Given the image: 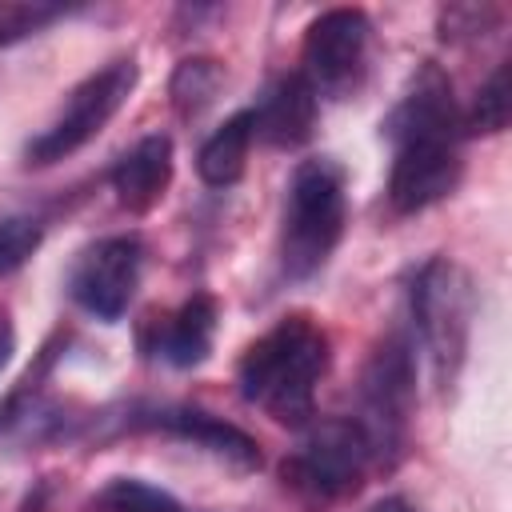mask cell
Returning a JSON list of instances; mask_svg holds the SVG:
<instances>
[{
  "label": "cell",
  "mask_w": 512,
  "mask_h": 512,
  "mask_svg": "<svg viewBox=\"0 0 512 512\" xmlns=\"http://www.w3.org/2000/svg\"><path fill=\"white\" fill-rule=\"evenodd\" d=\"M384 128L392 140V172H388L392 212L412 216L444 200L464 168L460 156L464 128L452 100V80L436 64H424Z\"/></svg>",
  "instance_id": "6da1fadb"
},
{
  "label": "cell",
  "mask_w": 512,
  "mask_h": 512,
  "mask_svg": "<svg viewBox=\"0 0 512 512\" xmlns=\"http://www.w3.org/2000/svg\"><path fill=\"white\" fill-rule=\"evenodd\" d=\"M328 372V336L312 316H284L264 336H256L240 364V396L264 408L280 424H308L316 404V384Z\"/></svg>",
  "instance_id": "7a4b0ae2"
},
{
  "label": "cell",
  "mask_w": 512,
  "mask_h": 512,
  "mask_svg": "<svg viewBox=\"0 0 512 512\" xmlns=\"http://www.w3.org/2000/svg\"><path fill=\"white\" fill-rule=\"evenodd\" d=\"M376 468L380 456L368 432L352 416H328L304 428L300 444L280 464V480L308 508H328L356 496Z\"/></svg>",
  "instance_id": "3957f363"
},
{
  "label": "cell",
  "mask_w": 512,
  "mask_h": 512,
  "mask_svg": "<svg viewBox=\"0 0 512 512\" xmlns=\"http://www.w3.org/2000/svg\"><path fill=\"white\" fill-rule=\"evenodd\" d=\"M344 176L332 160H304L288 184L284 224H280V264L292 280L312 276L328 264L344 236Z\"/></svg>",
  "instance_id": "277c9868"
},
{
  "label": "cell",
  "mask_w": 512,
  "mask_h": 512,
  "mask_svg": "<svg viewBox=\"0 0 512 512\" xmlns=\"http://www.w3.org/2000/svg\"><path fill=\"white\" fill-rule=\"evenodd\" d=\"M136 60L132 56H120L112 64H104L100 72L84 76L68 100L60 104V112L48 120V128H40L28 148H24V160L32 168H48V164H60L68 160L72 152H80L88 140H96L108 120L128 104L132 88H136Z\"/></svg>",
  "instance_id": "5b68a950"
},
{
  "label": "cell",
  "mask_w": 512,
  "mask_h": 512,
  "mask_svg": "<svg viewBox=\"0 0 512 512\" xmlns=\"http://www.w3.org/2000/svg\"><path fill=\"white\" fill-rule=\"evenodd\" d=\"M412 320L440 384H448L464 360L472 328V284L468 272L444 256L428 260L412 280Z\"/></svg>",
  "instance_id": "8992f818"
},
{
  "label": "cell",
  "mask_w": 512,
  "mask_h": 512,
  "mask_svg": "<svg viewBox=\"0 0 512 512\" xmlns=\"http://www.w3.org/2000/svg\"><path fill=\"white\" fill-rule=\"evenodd\" d=\"M412 396H416V368H412V344L404 336H384V344L372 352L364 380H360V412L352 416L376 456L380 468H388L404 444V424L412 412Z\"/></svg>",
  "instance_id": "52a82bcc"
},
{
  "label": "cell",
  "mask_w": 512,
  "mask_h": 512,
  "mask_svg": "<svg viewBox=\"0 0 512 512\" xmlns=\"http://www.w3.org/2000/svg\"><path fill=\"white\" fill-rule=\"evenodd\" d=\"M372 24L360 8H328L320 12L304 32V56L300 76L312 84L316 96H348L368 60Z\"/></svg>",
  "instance_id": "ba28073f"
},
{
  "label": "cell",
  "mask_w": 512,
  "mask_h": 512,
  "mask_svg": "<svg viewBox=\"0 0 512 512\" xmlns=\"http://www.w3.org/2000/svg\"><path fill=\"white\" fill-rule=\"evenodd\" d=\"M140 268H144V248L136 236H104L92 248L80 252L72 268V300L96 316V320H120L140 288Z\"/></svg>",
  "instance_id": "9c48e42d"
},
{
  "label": "cell",
  "mask_w": 512,
  "mask_h": 512,
  "mask_svg": "<svg viewBox=\"0 0 512 512\" xmlns=\"http://www.w3.org/2000/svg\"><path fill=\"white\" fill-rule=\"evenodd\" d=\"M316 92L300 72H288L280 80H272L260 96V104L252 108L256 120V136H264L276 148H300L312 128H316Z\"/></svg>",
  "instance_id": "30bf717a"
},
{
  "label": "cell",
  "mask_w": 512,
  "mask_h": 512,
  "mask_svg": "<svg viewBox=\"0 0 512 512\" xmlns=\"http://www.w3.org/2000/svg\"><path fill=\"white\" fill-rule=\"evenodd\" d=\"M172 184V140L152 132L136 140L112 168V192L128 212H152Z\"/></svg>",
  "instance_id": "8fae6325"
},
{
  "label": "cell",
  "mask_w": 512,
  "mask_h": 512,
  "mask_svg": "<svg viewBox=\"0 0 512 512\" xmlns=\"http://www.w3.org/2000/svg\"><path fill=\"white\" fill-rule=\"evenodd\" d=\"M156 428H164L168 436L188 440V444L212 452L216 460H224V464H232V468H240V472L260 468V448H256V440H252L244 428H236V424H228V420H220V416H212V412H204V408H168V412H160Z\"/></svg>",
  "instance_id": "7c38bea8"
},
{
  "label": "cell",
  "mask_w": 512,
  "mask_h": 512,
  "mask_svg": "<svg viewBox=\"0 0 512 512\" xmlns=\"http://www.w3.org/2000/svg\"><path fill=\"white\" fill-rule=\"evenodd\" d=\"M216 324H220V308L208 292H196L192 300H184L160 328V340H156V352L176 364V368H192L200 364L208 352H212V340H216Z\"/></svg>",
  "instance_id": "4fadbf2b"
},
{
  "label": "cell",
  "mask_w": 512,
  "mask_h": 512,
  "mask_svg": "<svg viewBox=\"0 0 512 512\" xmlns=\"http://www.w3.org/2000/svg\"><path fill=\"white\" fill-rule=\"evenodd\" d=\"M252 140H256V120H252V108L244 112H232L204 144H200V156H196V172L208 188H228L244 176V164H248V152H252Z\"/></svg>",
  "instance_id": "5bb4252c"
},
{
  "label": "cell",
  "mask_w": 512,
  "mask_h": 512,
  "mask_svg": "<svg viewBox=\"0 0 512 512\" xmlns=\"http://www.w3.org/2000/svg\"><path fill=\"white\" fill-rule=\"evenodd\" d=\"M508 72H512V64L508 60H500L496 64V72L480 84V92H476V100H472V108H468V116H460V128H464V136H476V132H504L508 128V108H512V92H508Z\"/></svg>",
  "instance_id": "9a60e30c"
},
{
  "label": "cell",
  "mask_w": 512,
  "mask_h": 512,
  "mask_svg": "<svg viewBox=\"0 0 512 512\" xmlns=\"http://www.w3.org/2000/svg\"><path fill=\"white\" fill-rule=\"evenodd\" d=\"M100 512H184L168 492L144 484V480H132V476H116L100 488L96 496Z\"/></svg>",
  "instance_id": "2e32d148"
},
{
  "label": "cell",
  "mask_w": 512,
  "mask_h": 512,
  "mask_svg": "<svg viewBox=\"0 0 512 512\" xmlns=\"http://www.w3.org/2000/svg\"><path fill=\"white\" fill-rule=\"evenodd\" d=\"M216 84H220V68L212 60H184L172 72V104L188 116V112H196L212 100Z\"/></svg>",
  "instance_id": "e0dca14e"
},
{
  "label": "cell",
  "mask_w": 512,
  "mask_h": 512,
  "mask_svg": "<svg viewBox=\"0 0 512 512\" xmlns=\"http://www.w3.org/2000/svg\"><path fill=\"white\" fill-rule=\"evenodd\" d=\"M44 240V228L36 216H4L0 220V276L16 272Z\"/></svg>",
  "instance_id": "ac0fdd59"
},
{
  "label": "cell",
  "mask_w": 512,
  "mask_h": 512,
  "mask_svg": "<svg viewBox=\"0 0 512 512\" xmlns=\"http://www.w3.org/2000/svg\"><path fill=\"white\" fill-rule=\"evenodd\" d=\"M56 16H64L60 4H36V0H0V44L24 40L32 32H40L44 24H52Z\"/></svg>",
  "instance_id": "d6986e66"
},
{
  "label": "cell",
  "mask_w": 512,
  "mask_h": 512,
  "mask_svg": "<svg viewBox=\"0 0 512 512\" xmlns=\"http://www.w3.org/2000/svg\"><path fill=\"white\" fill-rule=\"evenodd\" d=\"M12 352H16V328H12V316H8V308L0 304V368L12 360Z\"/></svg>",
  "instance_id": "ffe728a7"
},
{
  "label": "cell",
  "mask_w": 512,
  "mask_h": 512,
  "mask_svg": "<svg viewBox=\"0 0 512 512\" xmlns=\"http://www.w3.org/2000/svg\"><path fill=\"white\" fill-rule=\"evenodd\" d=\"M368 512H420L412 500H404V496H388V500H380V504H372Z\"/></svg>",
  "instance_id": "44dd1931"
}]
</instances>
